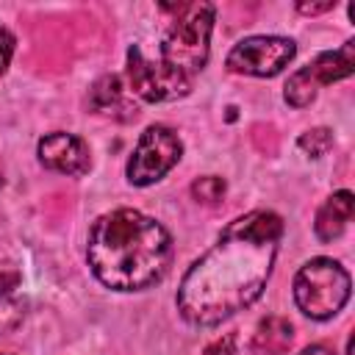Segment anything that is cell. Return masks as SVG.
Instances as JSON below:
<instances>
[{"mask_svg": "<svg viewBox=\"0 0 355 355\" xmlns=\"http://www.w3.org/2000/svg\"><path fill=\"white\" fill-rule=\"evenodd\" d=\"M283 219L250 211L233 219L219 241L191 263L178 288V311L191 324H219L252 305L275 266Z\"/></svg>", "mask_w": 355, "mask_h": 355, "instance_id": "cell-1", "label": "cell"}, {"mask_svg": "<svg viewBox=\"0 0 355 355\" xmlns=\"http://www.w3.org/2000/svg\"><path fill=\"white\" fill-rule=\"evenodd\" d=\"M172 239L150 216L133 208L103 214L89 230V266L114 291H141L155 286L172 263Z\"/></svg>", "mask_w": 355, "mask_h": 355, "instance_id": "cell-2", "label": "cell"}, {"mask_svg": "<svg viewBox=\"0 0 355 355\" xmlns=\"http://www.w3.org/2000/svg\"><path fill=\"white\" fill-rule=\"evenodd\" d=\"M161 11L169 14L161 33V64L191 80V75L200 72L208 61L214 6L211 3H164Z\"/></svg>", "mask_w": 355, "mask_h": 355, "instance_id": "cell-3", "label": "cell"}, {"mask_svg": "<svg viewBox=\"0 0 355 355\" xmlns=\"http://www.w3.org/2000/svg\"><path fill=\"white\" fill-rule=\"evenodd\" d=\"M349 288L352 283L347 269L333 258H313L294 277V300L311 319L336 316L347 305Z\"/></svg>", "mask_w": 355, "mask_h": 355, "instance_id": "cell-4", "label": "cell"}, {"mask_svg": "<svg viewBox=\"0 0 355 355\" xmlns=\"http://www.w3.org/2000/svg\"><path fill=\"white\" fill-rule=\"evenodd\" d=\"M180 153L183 144L175 130H169L166 125H150L128 161V180L133 186H150L161 180L180 161Z\"/></svg>", "mask_w": 355, "mask_h": 355, "instance_id": "cell-5", "label": "cell"}, {"mask_svg": "<svg viewBox=\"0 0 355 355\" xmlns=\"http://www.w3.org/2000/svg\"><path fill=\"white\" fill-rule=\"evenodd\" d=\"M352 72H355V42H344V47L333 53H322L308 67L297 69L286 83V100L294 108H302L316 97L319 86L349 78Z\"/></svg>", "mask_w": 355, "mask_h": 355, "instance_id": "cell-6", "label": "cell"}, {"mask_svg": "<svg viewBox=\"0 0 355 355\" xmlns=\"http://www.w3.org/2000/svg\"><path fill=\"white\" fill-rule=\"evenodd\" d=\"M297 47L291 39L283 36H250L241 39L230 53H227V69L241 72V75H255V78H272L288 67L294 58Z\"/></svg>", "mask_w": 355, "mask_h": 355, "instance_id": "cell-7", "label": "cell"}, {"mask_svg": "<svg viewBox=\"0 0 355 355\" xmlns=\"http://www.w3.org/2000/svg\"><path fill=\"white\" fill-rule=\"evenodd\" d=\"M128 80L133 94L147 103H169L186 97L191 89V80L186 75L164 67L161 61H147L136 44L128 50Z\"/></svg>", "mask_w": 355, "mask_h": 355, "instance_id": "cell-8", "label": "cell"}, {"mask_svg": "<svg viewBox=\"0 0 355 355\" xmlns=\"http://www.w3.org/2000/svg\"><path fill=\"white\" fill-rule=\"evenodd\" d=\"M39 161L61 175H83L89 172V147L83 144V139L72 136V133H47L39 141Z\"/></svg>", "mask_w": 355, "mask_h": 355, "instance_id": "cell-9", "label": "cell"}, {"mask_svg": "<svg viewBox=\"0 0 355 355\" xmlns=\"http://www.w3.org/2000/svg\"><path fill=\"white\" fill-rule=\"evenodd\" d=\"M294 341V327L283 316H266L252 330L241 355H286Z\"/></svg>", "mask_w": 355, "mask_h": 355, "instance_id": "cell-10", "label": "cell"}, {"mask_svg": "<svg viewBox=\"0 0 355 355\" xmlns=\"http://www.w3.org/2000/svg\"><path fill=\"white\" fill-rule=\"evenodd\" d=\"M89 105L103 114V116H114V119H133L136 116V105L125 97L122 80L116 75H103L89 94Z\"/></svg>", "mask_w": 355, "mask_h": 355, "instance_id": "cell-11", "label": "cell"}, {"mask_svg": "<svg viewBox=\"0 0 355 355\" xmlns=\"http://www.w3.org/2000/svg\"><path fill=\"white\" fill-rule=\"evenodd\" d=\"M352 211H355V200L349 191H336L316 214V222H313V230L319 236V241H333L344 233L347 222L352 219Z\"/></svg>", "mask_w": 355, "mask_h": 355, "instance_id": "cell-12", "label": "cell"}, {"mask_svg": "<svg viewBox=\"0 0 355 355\" xmlns=\"http://www.w3.org/2000/svg\"><path fill=\"white\" fill-rule=\"evenodd\" d=\"M19 322H22V305L14 294V288L0 280V336L11 333Z\"/></svg>", "mask_w": 355, "mask_h": 355, "instance_id": "cell-13", "label": "cell"}, {"mask_svg": "<svg viewBox=\"0 0 355 355\" xmlns=\"http://www.w3.org/2000/svg\"><path fill=\"white\" fill-rule=\"evenodd\" d=\"M297 144H300V150H302L305 155L319 158V155H324V153L333 147V136H330L327 128H311V130H305V133L297 139Z\"/></svg>", "mask_w": 355, "mask_h": 355, "instance_id": "cell-14", "label": "cell"}, {"mask_svg": "<svg viewBox=\"0 0 355 355\" xmlns=\"http://www.w3.org/2000/svg\"><path fill=\"white\" fill-rule=\"evenodd\" d=\"M191 194H194L200 202L214 205V202H219V200L225 197V180H222V178H216V175L197 178V180L191 183Z\"/></svg>", "mask_w": 355, "mask_h": 355, "instance_id": "cell-15", "label": "cell"}, {"mask_svg": "<svg viewBox=\"0 0 355 355\" xmlns=\"http://www.w3.org/2000/svg\"><path fill=\"white\" fill-rule=\"evenodd\" d=\"M14 44H17L14 33L0 25V75L8 69V61H11V55H14Z\"/></svg>", "mask_w": 355, "mask_h": 355, "instance_id": "cell-16", "label": "cell"}, {"mask_svg": "<svg viewBox=\"0 0 355 355\" xmlns=\"http://www.w3.org/2000/svg\"><path fill=\"white\" fill-rule=\"evenodd\" d=\"M233 344H236V338L233 336H225V338L214 341L211 347H205L202 355H233Z\"/></svg>", "mask_w": 355, "mask_h": 355, "instance_id": "cell-17", "label": "cell"}, {"mask_svg": "<svg viewBox=\"0 0 355 355\" xmlns=\"http://www.w3.org/2000/svg\"><path fill=\"white\" fill-rule=\"evenodd\" d=\"M336 3H300L297 8L302 11V14H322V11H330Z\"/></svg>", "mask_w": 355, "mask_h": 355, "instance_id": "cell-18", "label": "cell"}, {"mask_svg": "<svg viewBox=\"0 0 355 355\" xmlns=\"http://www.w3.org/2000/svg\"><path fill=\"white\" fill-rule=\"evenodd\" d=\"M300 355H333L327 347H319V344H313V347H305Z\"/></svg>", "mask_w": 355, "mask_h": 355, "instance_id": "cell-19", "label": "cell"}, {"mask_svg": "<svg viewBox=\"0 0 355 355\" xmlns=\"http://www.w3.org/2000/svg\"><path fill=\"white\" fill-rule=\"evenodd\" d=\"M0 183H3V175H0Z\"/></svg>", "mask_w": 355, "mask_h": 355, "instance_id": "cell-20", "label": "cell"}]
</instances>
